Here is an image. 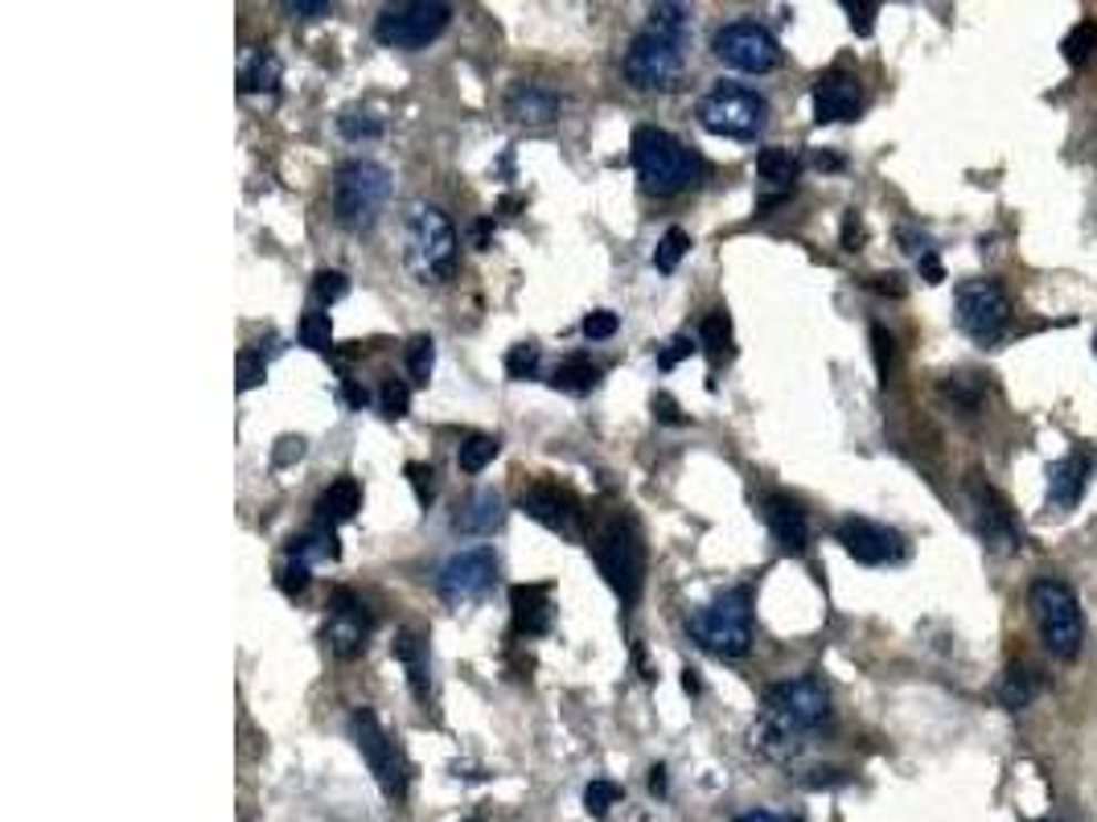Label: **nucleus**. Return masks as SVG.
<instances>
[{"label":"nucleus","mask_w":1097,"mask_h":822,"mask_svg":"<svg viewBox=\"0 0 1097 822\" xmlns=\"http://www.w3.org/2000/svg\"><path fill=\"white\" fill-rule=\"evenodd\" d=\"M826 720H830V691L823 678L802 675L777 683L765 691L761 720L752 728V749H761L769 761L790 764Z\"/></svg>","instance_id":"f257e3e1"},{"label":"nucleus","mask_w":1097,"mask_h":822,"mask_svg":"<svg viewBox=\"0 0 1097 822\" xmlns=\"http://www.w3.org/2000/svg\"><path fill=\"white\" fill-rule=\"evenodd\" d=\"M687 45H691V9L682 4H654L650 25L637 33L621 59L625 79L641 91L679 87L687 71Z\"/></svg>","instance_id":"f03ea898"},{"label":"nucleus","mask_w":1097,"mask_h":822,"mask_svg":"<svg viewBox=\"0 0 1097 822\" xmlns=\"http://www.w3.org/2000/svg\"><path fill=\"white\" fill-rule=\"evenodd\" d=\"M629 157H634V169H637V177H641V186L650 189V194H658V198L682 194V189L694 186L699 174H703L699 153H691L675 132L654 128V124H641V128L634 132Z\"/></svg>","instance_id":"7ed1b4c3"},{"label":"nucleus","mask_w":1097,"mask_h":822,"mask_svg":"<svg viewBox=\"0 0 1097 822\" xmlns=\"http://www.w3.org/2000/svg\"><path fill=\"white\" fill-rule=\"evenodd\" d=\"M404 260L419 284H445L457 272V231L445 210L416 202L404 222Z\"/></svg>","instance_id":"20e7f679"},{"label":"nucleus","mask_w":1097,"mask_h":822,"mask_svg":"<svg viewBox=\"0 0 1097 822\" xmlns=\"http://www.w3.org/2000/svg\"><path fill=\"white\" fill-rule=\"evenodd\" d=\"M593 560L608 589L621 596L625 605H637L641 584H646V543L629 514H608L593 531Z\"/></svg>","instance_id":"39448f33"},{"label":"nucleus","mask_w":1097,"mask_h":822,"mask_svg":"<svg viewBox=\"0 0 1097 822\" xmlns=\"http://www.w3.org/2000/svg\"><path fill=\"white\" fill-rule=\"evenodd\" d=\"M687 629L703 649L720 658H744L752 646V596L749 589L720 592L711 605L694 608L687 617Z\"/></svg>","instance_id":"423d86ee"},{"label":"nucleus","mask_w":1097,"mask_h":822,"mask_svg":"<svg viewBox=\"0 0 1097 822\" xmlns=\"http://www.w3.org/2000/svg\"><path fill=\"white\" fill-rule=\"evenodd\" d=\"M390 198V174L378 160H349L333 177V215L346 231H370Z\"/></svg>","instance_id":"0eeeda50"},{"label":"nucleus","mask_w":1097,"mask_h":822,"mask_svg":"<svg viewBox=\"0 0 1097 822\" xmlns=\"http://www.w3.org/2000/svg\"><path fill=\"white\" fill-rule=\"evenodd\" d=\"M1027 601H1032V617H1036L1048 649L1056 658H1077L1085 642V617L1082 605H1077V592L1068 589L1065 580L1039 576L1027 589Z\"/></svg>","instance_id":"6e6552de"},{"label":"nucleus","mask_w":1097,"mask_h":822,"mask_svg":"<svg viewBox=\"0 0 1097 822\" xmlns=\"http://www.w3.org/2000/svg\"><path fill=\"white\" fill-rule=\"evenodd\" d=\"M699 124L711 136H732V141H756L769 124L765 95L740 87V83H715L699 100Z\"/></svg>","instance_id":"1a4fd4ad"},{"label":"nucleus","mask_w":1097,"mask_h":822,"mask_svg":"<svg viewBox=\"0 0 1097 822\" xmlns=\"http://www.w3.org/2000/svg\"><path fill=\"white\" fill-rule=\"evenodd\" d=\"M953 318H958V330L974 337L979 346H995L999 337L1007 333L1011 325V301L999 280H962L958 284V296H953Z\"/></svg>","instance_id":"9d476101"},{"label":"nucleus","mask_w":1097,"mask_h":822,"mask_svg":"<svg viewBox=\"0 0 1097 822\" xmlns=\"http://www.w3.org/2000/svg\"><path fill=\"white\" fill-rule=\"evenodd\" d=\"M452 9L440 0H404V4H387L375 21V38L390 50H424L448 30Z\"/></svg>","instance_id":"9b49d317"},{"label":"nucleus","mask_w":1097,"mask_h":822,"mask_svg":"<svg viewBox=\"0 0 1097 822\" xmlns=\"http://www.w3.org/2000/svg\"><path fill=\"white\" fill-rule=\"evenodd\" d=\"M349 736H354V745H358L362 761L370 764V773H375L378 790L387 793L390 802H404L407 798V764H404V752L395 749V740L387 736V728L378 724V716L370 707H358L354 716H349Z\"/></svg>","instance_id":"f8f14e48"},{"label":"nucleus","mask_w":1097,"mask_h":822,"mask_svg":"<svg viewBox=\"0 0 1097 822\" xmlns=\"http://www.w3.org/2000/svg\"><path fill=\"white\" fill-rule=\"evenodd\" d=\"M715 59L732 71L744 74H765L781 62V45L777 38L756 25V21H732L715 33Z\"/></svg>","instance_id":"ddd939ff"},{"label":"nucleus","mask_w":1097,"mask_h":822,"mask_svg":"<svg viewBox=\"0 0 1097 822\" xmlns=\"http://www.w3.org/2000/svg\"><path fill=\"white\" fill-rule=\"evenodd\" d=\"M493 580H498V560H493V551L469 548V551L448 555L445 568H440V576H436V589H440L445 601L464 605V601H481V596L493 589Z\"/></svg>","instance_id":"4468645a"},{"label":"nucleus","mask_w":1097,"mask_h":822,"mask_svg":"<svg viewBox=\"0 0 1097 822\" xmlns=\"http://www.w3.org/2000/svg\"><path fill=\"white\" fill-rule=\"evenodd\" d=\"M838 543L855 563H867V568L905 560V534L871 519H843L838 522Z\"/></svg>","instance_id":"2eb2a0df"},{"label":"nucleus","mask_w":1097,"mask_h":822,"mask_svg":"<svg viewBox=\"0 0 1097 822\" xmlns=\"http://www.w3.org/2000/svg\"><path fill=\"white\" fill-rule=\"evenodd\" d=\"M522 510L534 522H543L547 531L564 534V539H579V522H584V506L572 490L551 486V481H534L531 490L522 493Z\"/></svg>","instance_id":"dca6fc26"},{"label":"nucleus","mask_w":1097,"mask_h":822,"mask_svg":"<svg viewBox=\"0 0 1097 822\" xmlns=\"http://www.w3.org/2000/svg\"><path fill=\"white\" fill-rule=\"evenodd\" d=\"M370 613L349 589H337L330 596V625H325V642L337 658H358L366 649V634H370Z\"/></svg>","instance_id":"f3484780"},{"label":"nucleus","mask_w":1097,"mask_h":822,"mask_svg":"<svg viewBox=\"0 0 1097 822\" xmlns=\"http://www.w3.org/2000/svg\"><path fill=\"white\" fill-rule=\"evenodd\" d=\"M864 107V87L852 71H826L814 83V119L818 124H843L855 119Z\"/></svg>","instance_id":"a211bd4d"},{"label":"nucleus","mask_w":1097,"mask_h":822,"mask_svg":"<svg viewBox=\"0 0 1097 822\" xmlns=\"http://www.w3.org/2000/svg\"><path fill=\"white\" fill-rule=\"evenodd\" d=\"M765 522L773 539H777V548L785 555H802L809 543V522H806V510L797 498L790 493H769L765 498Z\"/></svg>","instance_id":"6ab92c4d"},{"label":"nucleus","mask_w":1097,"mask_h":822,"mask_svg":"<svg viewBox=\"0 0 1097 822\" xmlns=\"http://www.w3.org/2000/svg\"><path fill=\"white\" fill-rule=\"evenodd\" d=\"M560 95L543 83H514L510 95H505V116L519 119V124H551L560 119Z\"/></svg>","instance_id":"aec40b11"},{"label":"nucleus","mask_w":1097,"mask_h":822,"mask_svg":"<svg viewBox=\"0 0 1097 822\" xmlns=\"http://www.w3.org/2000/svg\"><path fill=\"white\" fill-rule=\"evenodd\" d=\"M502 519H505L502 493L477 490V493H469L461 506H457V514H452V531L457 534H493L498 527H502Z\"/></svg>","instance_id":"412c9836"},{"label":"nucleus","mask_w":1097,"mask_h":822,"mask_svg":"<svg viewBox=\"0 0 1097 822\" xmlns=\"http://www.w3.org/2000/svg\"><path fill=\"white\" fill-rule=\"evenodd\" d=\"M510 608H514V629L526 637L547 634L551 625V605H547V584H514L510 589Z\"/></svg>","instance_id":"4be33fe9"},{"label":"nucleus","mask_w":1097,"mask_h":822,"mask_svg":"<svg viewBox=\"0 0 1097 822\" xmlns=\"http://www.w3.org/2000/svg\"><path fill=\"white\" fill-rule=\"evenodd\" d=\"M1085 481H1089V461L1085 457H1065L1048 469V506L1056 510H1073L1082 502Z\"/></svg>","instance_id":"5701e85b"},{"label":"nucleus","mask_w":1097,"mask_h":822,"mask_svg":"<svg viewBox=\"0 0 1097 822\" xmlns=\"http://www.w3.org/2000/svg\"><path fill=\"white\" fill-rule=\"evenodd\" d=\"M390 654H395L399 666L407 670L411 695H416V699H428V637L419 634V629H399Z\"/></svg>","instance_id":"b1692460"},{"label":"nucleus","mask_w":1097,"mask_h":822,"mask_svg":"<svg viewBox=\"0 0 1097 822\" xmlns=\"http://www.w3.org/2000/svg\"><path fill=\"white\" fill-rule=\"evenodd\" d=\"M974 498H979V527L986 534V543L991 548H1015V522H1011L1003 498L991 493L986 486H974Z\"/></svg>","instance_id":"393cba45"},{"label":"nucleus","mask_w":1097,"mask_h":822,"mask_svg":"<svg viewBox=\"0 0 1097 822\" xmlns=\"http://www.w3.org/2000/svg\"><path fill=\"white\" fill-rule=\"evenodd\" d=\"M362 510V486L354 477H337L330 490L317 498V519L337 527V522H349Z\"/></svg>","instance_id":"a878e982"},{"label":"nucleus","mask_w":1097,"mask_h":822,"mask_svg":"<svg viewBox=\"0 0 1097 822\" xmlns=\"http://www.w3.org/2000/svg\"><path fill=\"white\" fill-rule=\"evenodd\" d=\"M600 366H596L588 354H572L555 366V375H551V387L555 391H567V395H588V391L600 387Z\"/></svg>","instance_id":"bb28decb"},{"label":"nucleus","mask_w":1097,"mask_h":822,"mask_svg":"<svg viewBox=\"0 0 1097 822\" xmlns=\"http://www.w3.org/2000/svg\"><path fill=\"white\" fill-rule=\"evenodd\" d=\"M756 174H761L765 186H773L781 198H785V194L794 189L797 174H802V160H797L790 148H761V153H756Z\"/></svg>","instance_id":"cd10ccee"},{"label":"nucleus","mask_w":1097,"mask_h":822,"mask_svg":"<svg viewBox=\"0 0 1097 822\" xmlns=\"http://www.w3.org/2000/svg\"><path fill=\"white\" fill-rule=\"evenodd\" d=\"M337 555H342V548H337V534H333L330 522H317L313 531L296 534L289 543V560H301L309 568L317 560H337Z\"/></svg>","instance_id":"c85d7f7f"},{"label":"nucleus","mask_w":1097,"mask_h":822,"mask_svg":"<svg viewBox=\"0 0 1097 822\" xmlns=\"http://www.w3.org/2000/svg\"><path fill=\"white\" fill-rule=\"evenodd\" d=\"M1039 695V675L1032 666L1024 663H1011L1003 683H999V704L1007 707V711H1024L1032 699Z\"/></svg>","instance_id":"c756f323"},{"label":"nucleus","mask_w":1097,"mask_h":822,"mask_svg":"<svg viewBox=\"0 0 1097 822\" xmlns=\"http://www.w3.org/2000/svg\"><path fill=\"white\" fill-rule=\"evenodd\" d=\"M699 346L708 350L711 362H723L732 358V318L723 313V309H711L703 325H699Z\"/></svg>","instance_id":"7c9ffc66"},{"label":"nucleus","mask_w":1097,"mask_h":822,"mask_svg":"<svg viewBox=\"0 0 1097 822\" xmlns=\"http://www.w3.org/2000/svg\"><path fill=\"white\" fill-rule=\"evenodd\" d=\"M280 83V59L272 50H255L239 71V91H275Z\"/></svg>","instance_id":"2f4dec72"},{"label":"nucleus","mask_w":1097,"mask_h":822,"mask_svg":"<svg viewBox=\"0 0 1097 822\" xmlns=\"http://www.w3.org/2000/svg\"><path fill=\"white\" fill-rule=\"evenodd\" d=\"M498 448L502 440L498 436H485V433H473L461 440V452H457V465H461V474H481L485 465L498 457Z\"/></svg>","instance_id":"473e14b6"},{"label":"nucleus","mask_w":1097,"mask_h":822,"mask_svg":"<svg viewBox=\"0 0 1097 822\" xmlns=\"http://www.w3.org/2000/svg\"><path fill=\"white\" fill-rule=\"evenodd\" d=\"M687 251H691V235L682 231V227H670V231L658 239V247H654V268H658V272H675Z\"/></svg>","instance_id":"72a5a7b5"},{"label":"nucleus","mask_w":1097,"mask_h":822,"mask_svg":"<svg viewBox=\"0 0 1097 822\" xmlns=\"http://www.w3.org/2000/svg\"><path fill=\"white\" fill-rule=\"evenodd\" d=\"M1061 54H1065L1073 66H1085V62L1097 54V25L1094 21H1082V25H1073L1068 38L1061 42Z\"/></svg>","instance_id":"f704fd0d"},{"label":"nucleus","mask_w":1097,"mask_h":822,"mask_svg":"<svg viewBox=\"0 0 1097 822\" xmlns=\"http://www.w3.org/2000/svg\"><path fill=\"white\" fill-rule=\"evenodd\" d=\"M337 128H342L346 141H375V136H383V119L375 112H366V107H346L337 116Z\"/></svg>","instance_id":"c9c22d12"},{"label":"nucleus","mask_w":1097,"mask_h":822,"mask_svg":"<svg viewBox=\"0 0 1097 822\" xmlns=\"http://www.w3.org/2000/svg\"><path fill=\"white\" fill-rule=\"evenodd\" d=\"M432 366H436V342L428 333H416V337L407 342V371H411V378H416L419 387H428Z\"/></svg>","instance_id":"e433bc0d"},{"label":"nucleus","mask_w":1097,"mask_h":822,"mask_svg":"<svg viewBox=\"0 0 1097 822\" xmlns=\"http://www.w3.org/2000/svg\"><path fill=\"white\" fill-rule=\"evenodd\" d=\"M301 342L309 350H317V354H330L333 350V321L330 313H321V309H309L301 318Z\"/></svg>","instance_id":"4c0bfd02"},{"label":"nucleus","mask_w":1097,"mask_h":822,"mask_svg":"<svg viewBox=\"0 0 1097 822\" xmlns=\"http://www.w3.org/2000/svg\"><path fill=\"white\" fill-rule=\"evenodd\" d=\"M621 785H617V781H605V778H600V781H593V785H588V790H584V807H588V814H593V819H605V814H608V810H613V807H617V802H621Z\"/></svg>","instance_id":"58836bf2"},{"label":"nucleus","mask_w":1097,"mask_h":822,"mask_svg":"<svg viewBox=\"0 0 1097 822\" xmlns=\"http://www.w3.org/2000/svg\"><path fill=\"white\" fill-rule=\"evenodd\" d=\"M539 358H543V350L534 346V342H522V346H514L510 354H505V375L510 378H534L539 375Z\"/></svg>","instance_id":"ea45409f"},{"label":"nucleus","mask_w":1097,"mask_h":822,"mask_svg":"<svg viewBox=\"0 0 1097 822\" xmlns=\"http://www.w3.org/2000/svg\"><path fill=\"white\" fill-rule=\"evenodd\" d=\"M346 292H349V275L346 272H337V268H321V272L313 275V296H317L321 304L342 301Z\"/></svg>","instance_id":"a19ab883"},{"label":"nucleus","mask_w":1097,"mask_h":822,"mask_svg":"<svg viewBox=\"0 0 1097 822\" xmlns=\"http://www.w3.org/2000/svg\"><path fill=\"white\" fill-rule=\"evenodd\" d=\"M871 354H876V371H880V383H888V375H892L896 342H892V333L884 330V325H871Z\"/></svg>","instance_id":"79ce46f5"},{"label":"nucleus","mask_w":1097,"mask_h":822,"mask_svg":"<svg viewBox=\"0 0 1097 822\" xmlns=\"http://www.w3.org/2000/svg\"><path fill=\"white\" fill-rule=\"evenodd\" d=\"M407 481H411V490H416V498H419V506H428L436 498V481H432V465H424V461H407Z\"/></svg>","instance_id":"37998d69"},{"label":"nucleus","mask_w":1097,"mask_h":822,"mask_svg":"<svg viewBox=\"0 0 1097 822\" xmlns=\"http://www.w3.org/2000/svg\"><path fill=\"white\" fill-rule=\"evenodd\" d=\"M263 375H268V362H263V354H255V350H243V354H239V391L260 387Z\"/></svg>","instance_id":"c03bdc74"},{"label":"nucleus","mask_w":1097,"mask_h":822,"mask_svg":"<svg viewBox=\"0 0 1097 822\" xmlns=\"http://www.w3.org/2000/svg\"><path fill=\"white\" fill-rule=\"evenodd\" d=\"M407 407H411V391H407L399 378H387V383H383V412H387L390 419H404Z\"/></svg>","instance_id":"a18cd8bd"},{"label":"nucleus","mask_w":1097,"mask_h":822,"mask_svg":"<svg viewBox=\"0 0 1097 822\" xmlns=\"http://www.w3.org/2000/svg\"><path fill=\"white\" fill-rule=\"evenodd\" d=\"M694 350H699V342H691L687 333H679V337H670V342L658 350V366H662V371H675L682 358H691Z\"/></svg>","instance_id":"49530a36"},{"label":"nucleus","mask_w":1097,"mask_h":822,"mask_svg":"<svg viewBox=\"0 0 1097 822\" xmlns=\"http://www.w3.org/2000/svg\"><path fill=\"white\" fill-rule=\"evenodd\" d=\"M617 325H621V321H617V313H608V309H596V313H588V318H584V337H588V342H605V337H613V333H617Z\"/></svg>","instance_id":"de8ad7c7"},{"label":"nucleus","mask_w":1097,"mask_h":822,"mask_svg":"<svg viewBox=\"0 0 1097 822\" xmlns=\"http://www.w3.org/2000/svg\"><path fill=\"white\" fill-rule=\"evenodd\" d=\"M962 407H974L982 399V375H953V383L945 387Z\"/></svg>","instance_id":"09e8293b"},{"label":"nucleus","mask_w":1097,"mask_h":822,"mask_svg":"<svg viewBox=\"0 0 1097 822\" xmlns=\"http://www.w3.org/2000/svg\"><path fill=\"white\" fill-rule=\"evenodd\" d=\"M280 589L289 592V596H301V592L309 589V563H301V560L284 563V568H280Z\"/></svg>","instance_id":"8fccbe9b"},{"label":"nucleus","mask_w":1097,"mask_h":822,"mask_svg":"<svg viewBox=\"0 0 1097 822\" xmlns=\"http://www.w3.org/2000/svg\"><path fill=\"white\" fill-rule=\"evenodd\" d=\"M289 13L304 17V21H317V17L333 13V4L330 0H289Z\"/></svg>","instance_id":"3c124183"},{"label":"nucleus","mask_w":1097,"mask_h":822,"mask_svg":"<svg viewBox=\"0 0 1097 822\" xmlns=\"http://www.w3.org/2000/svg\"><path fill=\"white\" fill-rule=\"evenodd\" d=\"M843 9H847V13H852V25H855V33H864V38H867V33H871V25H876V21H871V17H876V9H880V4H852V0H847V4H843Z\"/></svg>","instance_id":"603ef678"},{"label":"nucleus","mask_w":1097,"mask_h":822,"mask_svg":"<svg viewBox=\"0 0 1097 822\" xmlns=\"http://www.w3.org/2000/svg\"><path fill=\"white\" fill-rule=\"evenodd\" d=\"M304 457V440L301 436H284L280 440V448H275V465H292V461H301Z\"/></svg>","instance_id":"864d4df0"},{"label":"nucleus","mask_w":1097,"mask_h":822,"mask_svg":"<svg viewBox=\"0 0 1097 822\" xmlns=\"http://www.w3.org/2000/svg\"><path fill=\"white\" fill-rule=\"evenodd\" d=\"M654 416L662 419V424H682V416H679V404L666 395V391H658L654 395Z\"/></svg>","instance_id":"5fc2aeb1"},{"label":"nucleus","mask_w":1097,"mask_h":822,"mask_svg":"<svg viewBox=\"0 0 1097 822\" xmlns=\"http://www.w3.org/2000/svg\"><path fill=\"white\" fill-rule=\"evenodd\" d=\"M921 275L929 280V284H941L945 280V268H941V256L938 251H929V256H921Z\"/></svg>","instance_id":"6e6d98bb"},{"label":"nucleus","mask_w":1097,"mask_h":822,"mask_svg":"<svg viewBox=\"0 0 1097 822\" xmlns=\"http://www.w3.org/2000/svg\"><path fill=\"white\" fill-rule=\"evenodd\" d=\"M342 395H346V404L354 407V412H362V407L370 404L366 387H362V383H354V378H346V383H342Z\"/></svg>","instance_id":"4d7b16f0"},{"label":"nucleus","mask_w":1097,"mask_h":822,"mask_svg":"<svg viewBox=\"0 0 1097 822\" xmlns=\"http://www.w3.org/2000/svg\"><path fill=\"white\" fill-rule=\"evenodd\" d=\"M864 243V227H859V218H855V210L847 215V222H843V247H859Z\"/></svg>","instance_id":"13d9d810"},{"label":"nucleus","mask_w":1097,"mask_h":822,"mask_svg":"<svg viewBox=\"0 0 1097 822\" xmlns=\"http://www.w3.org/2000/svg\"><path fill=\"white\" fill-rule=\"evenodd\" d=\"M736 822H797V819L777 814V810H749V814H736Z\"/></svg>","instance_id":"bf43d9fd"},{"label":"nucleus","mask_w":1097,"mask_h":822,"mask_svg":"<svg viewBox=\"0 0 1097 822\" xmlns=\"http://www.w3.org/2000/svg\"><path fill=\"white\" fill-rule=\"evenodd\" d=\"M871 289L884 292V296H900L905 284H900V275H876V280H871Z\"/></svg>","instance_id":"052dcab7"},{"label":"nucleus","mask_w":1097,"mask_h":822,"mask_svg":"<svg viewBox=\"0 0 1097 822\" xmlns=\"http://www.w3.org/2000/svg\"><path fill=\"white\" fill-rule=\"evenodd\" d=\"M650 793L654 798H662L666 793V764H654L650 769Z\"/></svg>","instance_id":"680f3d73"},{"label":"nucleus","mask_w":1097,"mask_h":822,"mask_svg":"<svg viewBox=\"0 0 1097 822\" xmlns=\"http://www.w3.org/2000/svg\"><path fill=\"white\" fill-rule=\"evenodd\" d=\"M682 687H687L691 695H699V670H694V666H687V670H682Z\"/></svg>","instance_id":"e2e57ef3"},{"label":"nucleus","mask_w":1097,"mask_h":822,"mask_svg":"<svg viewBox=\"0 0 1097 822\" xmlns=\"http://www.w3.org/2000/svg\"><path fill=\"white\" fill-rule=\"evenodd\" d=\"M473 235H477V247H490V218H481L473 227Z\"/></svg>","instance_id":"0e129e2a"},{"label":"nucleus","mask_w":1097,"mask_h":822,"mask_svg":"<svg viewBox=\"0 0 1097 822\" xmlns=\"http://www.w3.org/2000/svg\"><path fill=\"white\" fill-rule=\"evenodd\" d=\"M838 165H843L838 157H826V153H818V169H838Z\"/></svg>","instance_id":"69168bd1"}]
</instances>
